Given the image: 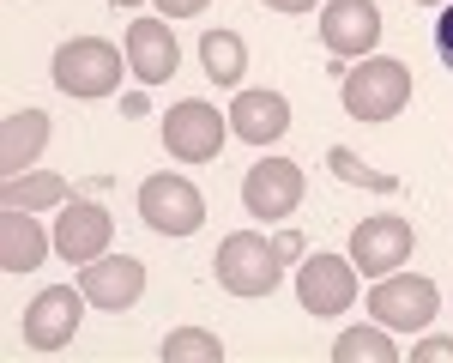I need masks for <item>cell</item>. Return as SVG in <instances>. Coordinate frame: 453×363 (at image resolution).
<instances>
[{"instance_id": "6da1fadb", "label": "cell", "mask_w": 453, "mask_h": 363, "mask_svg": "<svg viewBox=\"0 0 453 363\" xmlns=\"http://www.w3.org/2000/svg\"><path fill=\"white\" fill-rule=\"evenodd\" d=\"M411 97V67L393 55H363L357 73H345V115L357 121H393Z\"/></svg>"}, {"instance_id": "7a4b0ae2", "label": "cell", "mask_w": 453, "mask_h": 363, "mask_svg": "<svg viewBox=\"0 0 453 363\" xmlns=\"http://www.w3.org/2000/svg\"><path fill=\"white\" fill-rule=\"evenodd\" d=\"M49 73H55V85L67 97H109L121 85V55H115V42H104V36H73V42L55 49Z\"/></svg>"}, {"instance_id": "3957f363", "label": "cell", "mask_w": 453, "mask_h": 363, "mask_svg": "<svg viewBox=\"0 0 453 363\" xmlns=\"http://www.w3.org/2000/svg\"><path fill=\"white\" fill-rule=\"evenodd\" d=\"M279 273H284V254H279L273 236L236 230V236L218 243V279H224V290H236V297H266V290L279 285Z\"/></svg>"}, {"instance_id": "277c9868", "label": "cell", "mask_w": 453, "mask_h": 363, "mask_svg": "<svg viewBox=\"0 0 453 363\" xmlns=\"http://www.w3.org/2000/svg\"><path fill=\"white\" fill-rule=\"evenodd\" d=\"M369 297V315L381 327H399V333H418V327H429L435 315H441V290L429 285L423 273H387L375 290H363Z\"/></svg>"}, {"instance_id": "5b68a950", "label": "cell", "mask_w": 453, "mask_h": 363, "mask_svg": "<svg viewBox=\"0 0 453 363\" xmlns=\"http://www.w3.org/2000/svg\"><path fill=\"white\" fill-rule=\"evenodd\" d=\"M411 249H418V236H411V224L399 212H375V218H363V224L350 230V266L369 273V279L399 273Z\"/></svg>"}, {"instance_id": "8992f818", "label": "cell", "mask_w": 453, "mask_h": 363, "mask_svg": "<svg viewBox=\"0 0 453 363\" xmlns=\"http://www.w3.org/2000/svg\"><path fill=\"white\" fill-rule=\"evenodd\" d=\"M140 218L151 230H164V236H194L206 224V200H200L194 182H181V176H145Z\"/></svg>"}, {"instance_id": "52a82bcc", "label": "cell", "mask_w": 453, "mask_h": 363, "mask_svg": "<svg viewBox=\"0 0 453 363\" xmlns=\"http://www.w3.org/2000/svg\"><path fill=\"white\" fill-rule=\"evenodd\" d=\"M79 315H85V290L79 285L36 290L31 309H25V345L31 351H67V339L79 333Z\"/></svg>"}, {"instance_id": "ba28073f", "label": "cell", "mask_w": 453, "mask_h": 363, "mask_svg": "<svg viewBox=\"0 0 453 363\" xmlns=\"http://www.w3.org/2000/svg\"><path fill=\"white\" fill-rule=\"evenodd\" d=\"M73 285L85 290V303L91 309H109V315H121V309H134L145 290V260L134 254H97V260H85L79 266V279Z\"/></svg>"}, {"instance_id": "9c48e42d", "label": "cell", "mask_w": 453, "mask_h": 363, "mask_svg": "<svg viewBox=\"0 0 453 363\" xmlns=\"http://www.w3.org/2000/svg\"><path fill=\"white\" fill-rule=\"evenodd\" d=\"M296 297L309 315H345L357 303V266L350 254H309L296 266Z\"/></svg>"}, {"instance_id": "30bf717a", "label": "cell", "mask_w": 453, "mask_h": 363, "mask_svg": "<svg viewBox=\"0 0 453 363\" xmlns=\"http://www.w3.org/2000/svg\"><path fill=\"white\" fill-rule=\"evenodd\" d=\"M320 42L339 61H363L381 42V6L375 0H326L320 6Z\"/></svg>"}, {"instance_id": "8fae6325", "label": "cell", "mask_w": 453, "mask_h": 363, "mask_svg": "<svg viewBox=\"0 0 453 363\" xmlns=\"http://www.w3.org/2000/svg\"><path fill=\"white\" fill-rule=\"evenodd\" d=\"M164 145L181 164H211L224 151V115L211 104H200V97H188V104H175L164 115Z\"/></svg>"}, {"instance_id": "7c38bea8", "label": "cell", "mask_w": 453, "mask_h": 363, "mask_svg": "<svg viewBox=\"0 0 453 363\" xmlns=\"http://www.w3.org/2000/svg\"><path fill=\"white\" fill-rule=\"evenodd\" d=\"M109 243H115V218L97 206V200H67L61 206V218H55V254L61 260H97V254H109Z\"/></svg>"}, {"instance_id": "4fadbf2b", "label": "cell", "mask_w": 453, "mask_h": 363, "mask_svg": "<svg viewBox=\"0 0 453 363\" xmlns=\"http://www.w3.org/2000/svg\"><path fill=\"white\" fill-rule=\"evenodd\" d=\"M303 200V170L290 158H260L242 176V206L254 218H290Z\"/></svg>"}, {"instance_id": "5bb4252c", "label": "cell", "mask_w": 453, "mask_h": 363, "mask_svg": "<svg viewBox=\"0 0 453 363\" xmlns=\"http://www.w3.org/2000/svg\"><path fill=\"white\" fill-rule=\"evenodd\" d=\"M49 254H55V236H42L25 206H6L0 212V273H12V279L19 273H36Z\"/></svg>"}, {"instance_id": "9a60e30c", "label": "cell", "mask_w": 453, "mask_h": 363, "mask_svg": "<svg viewBox=\"0 0 453 363\" xmlns=\"http://www.w3.org/2000/svg\"><path fill=\"white\" fill-rule=\"evenodd\" d=\"M175 61H181V55H175V36H170L164 19H134V25H127V67L140 73L145 85H164L175 73Z\"/></svg>"}, {"instance_id": "2e32d148", "label": "cell", "mask_w": 453, "mask_h": 363, "mask_svg": "<svg viewBox=\"0 0 453 363\" xmlns=\"http://www.w3.org/2000/svg\"><path fill=\"white\" fill-rule=\"evenodd\" d=\"M230 127L248 145H279L290 127V104L279 91H242V97H230Z\"/></svg>"}, {"instance_id": "e0dca14e", "label": "cell", "mask_w": 453, "mask_h": 363, "mask_svg": "<svg viewBox=\"0 0 453 363\" xmlns=\"http://www.w3.org/2000/svg\"><path fill=\"white\" fill-rule=\"evenodd\" d=\"M49 145V109H19L0 121V176H25Z\"/></svg>"}, {"instance_id": "ac0fdd59", "label": "cell", "mask_w": 453, "mask_h": 363, "mask_svg": "<svg viewBox=\"0 0 453 363\" xmlns=\"http://www.w3.org/2000/svg\"><path fill=\"white\" fill-rule=\"evenodd\" d=\"M200 67H206L211 85H242L248 73V49L236 31H206L200 36Z\"/></svg>"}, {"instance_id": "d6986e66", "label": "cell", "mask_w": 453, "mask_h": 363, "mask_svg": "<svg viewBox=\"0 0 453 363\" xmlns=\"http://www.w3.org/2000/svg\"><path fill=\"white\" fill-rule=\"evenodd\" d=\"M67 200V176H42V170H25V176H6L0 182V206H25V212H42Z\"/></svg>"}, {"instance_id": "ffe728a7", "label": "cell", "mask_w": 453, "mask_h": 363, "mask_svg": "<svg viewBox=\"0 0 453 363\" xmlns=\"http://www.w3.org/2000/svg\"><path fill=\"white\" fill-rule=\"evenodd\" d=\"M333 363H399V345L375 327H345L339 339H333Z\"/></svg>"}, {"instance_id": "44dd1931", "label": "cell", "mask_w": 453, "mask_h": 363, "mask_svg": "<svg viewBox=\"0 0 453 363\" xmlns=\"http://www.w3.org/2000/svg\"><path fill=\"white\" fill-rule=\"evenodd\" d=\"M157 363H224V339L206 327H175L157 345Z\"/></svg>"}, {"instance_id": "7402d4cb", "label": "cell", "mask_w": 453, "mask_h": 363, "mask_svg": "<svg viewBox=\"0 0 453 363\" xmlns=\"http://www.w3.org/2000/svg\"><path fill=\"white\" fill-rule=\"evenodd\" d=\"M326 170H333L339 182H350V188H369V194H393V188H399L387 170H369V164H363L357 151H345V145H333V151H326Z\"/></svg>"}, {"instance_id": "603a6c76", "label": "cell", "mask_w": 453, "mask_h": 363, "mask_svg": "<svg viewBox=\"0 0 453 363\" xmlns=\"http://www.w3.org/2000/svg\"><path fill=\"white\" fill-rule=\"evenodd\" d=\"M411 363H453V339H441V333L435 339H418L411 345Z\"/></svg>"}, {"instance_id": "cb8c5ba5", "label": "cell", "mask_w": 453, "mask_h": 363, "mask_svg": "<svg viewBox=\"0 0 453 363\" xmlns=\"http://www.w3.org/2000/svg\"><path fill=\"white\" fill-rule=\"evenodd\" d=\"M435 55H441V67L453 73V0L441 6V25H435Z\"/></svg>"}, {"instance_id": "d4e9b609", "label": "cell", "mask_w": 453, "mask_h": 363, "mask_svg": "<svg viewBox=\"0 0 453 363\" xmlns=\"http://www.w3.org/2000/svg\"><path fill=\"white\" fill-rule=\"evenodd\" d=\"M200 6H206V0H157V12H164V19H194Z\"/></svg>"}, {"instance_id": "484cf974", "label": "cell", "mask_w": 453, "mask_h": 363, "mask_svg": "<svg viewBox=\"0 0 453 363\" xmlns=\"http://www.w3.org/2000/svg\"><path fill=\"white\" fill-rule=\"evenodd\" d=\"M273 243H279L284 260H296V254H303V236H296V230H284V236H273Z\"/></svg>"}, {"instance_id": "4316f807", "label": "cell", "mask_w": 453, "mask_h": 363, "mask_svg": "<svg viewBox=\"0 0 453 363\" xmlns=\"http://www.w3.org/2000/svg\"><path fill=\"white\" fill-rule=\"evenodd\" d=\"M266 6H273V12H309L314 0H266Z\"/></svg>"}, {"instance_id": "83f0119b", "label": "cell", "mask_w": 453, "mask_h": 363, "mask_svg": "<svg viewBox=\"0 0 453 363\" xmlns=\"http://www.w3.org/2000/svg\"><path fill=\"white\" fill-rule=\"evenodd\" d=\"M418 6H448V0H418Z\"/></svg>"}, {"instance_id": "f1b7e54d", "label": "cell", "mask_w": 453, "mask_h": 363, "mask_svg": "<svg viewBox=\"0 0 453 363\" xmlns=\"http://www.w3.org/2000/svg\"><path fill=\"white\" fill-rule=\"evenodd\" d=\"M115 6H140V0H115Z\"/></svg>"}]
</instances>
